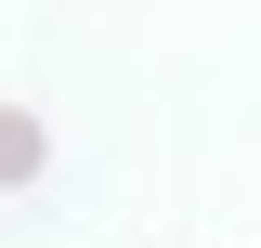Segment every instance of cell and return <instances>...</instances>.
<instances>
[{"label": "cell", "instance_id": "6da1fadb", "mask_svg": "<svg viewBox=\"0 0 261 248\" xmlns=\"http://www.w3.org/2000/svg\"><path fill=\"white\" fill-rule=\"evenodd\" d=\"M39 170V118H0V183H27Z\"/></svg>", "mask_w": 261, "mask_h": 248}]
</instances>
